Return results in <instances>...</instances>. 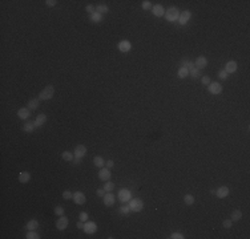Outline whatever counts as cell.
<instances>
[{"label":"cell","instance_id":"1","mask_svg":"<svg viewBox=\"0 0 250 239\" xmlns=\"http://www.w3.org/2000/svg\"><path fill=\"white\" fill-rule=\"evenodd\" d=\"M165 17H166L168 21H176V20H178V17H180V11H178V8H176V7L168 8V11L165 12Z\"/></svg>","mask_w":250,"mask_h":239},{"label":"cell","instance_id":"2","mask_svg":"<svg viewBox=\"0 0 250 239\" xmlns=\"http://www.w3.org/2000/svg\"><path fill=\"white\" fill-rule=\"evenodd\" d=\"M129 209L131 211H135V213H138L144 209V202L141 201L140 198H133L129 201Z\"/></svg>","mask_w":250,"mask_h":239},{"label":"cell","instance_id":"3","mask_svg":"<svg viewBox=\"0 0 250 239\" xmlns=\"http://www.w3.org/2000/svg\"><path fill=\"white\" fill-rule=\"evenodd\" d=\"M53 93H55V88H53L52 85H48V86H45V88L40 92L39 98H40V100H49V98L53 97Z\"/></svg>","mask_w":250,"mask_h":239},{"label":"cell","instance_id":"4","mask_svg":"<svg viewBox=\"0 0 250 239\" xmlns=\"http://www.w3.org/2000/svg\"><path fill=\"white\" fill-rule=\"evenodd\" d=\"M119 199L122 202V203H126V202H129L132 199V193L131 190L128 189H121L119 191Z\"/></svg>","mask_w":250,"mask_h":239},{"label":"cell","instance_id":"5","mask_svg":"<svg viewBox=\"0 0 250 239\" xmlns=\"http://www.w3.org/2000/svg\"><path fill=\"white\" fill-rule=\"evenodd\" d=\"M73 201H75L76 204H84L85 201H87V198H85L84 193L76 191V193H73Z\"/></svg>","mask_w":250,"mask_h":239},{"label":"cell","instance_id":"6","mask_svg":"<svg viewBox=\"0 0 250 239\" xmlns=\"http://www.w3.org/2000/svg\"><path fill=\"white\" fill-rule=\"evenodd\" d=\"M209 92L213 95H219L222 92V85L219 82H210L209 84Z\"/></svg>","mask_w":250,"mask_h":239},{"label":"cell","instance_id":"7","mask_svg":"<svg viewBox=\"0 0 250 239\" xmlns=\"http://www.w3.org/2000/svg\"><path fill=\"white\" fill-rule=\"evenodd\" d=\"M194 65H196V68H198V69L202 70L205 66L208 65V59L203 56H200L196 59V61H194Z\"/></svg>","mask_w":250,"mask_h":239},{"label":"cell","instance_id":"8","mask_svg":"<svg viewBox=\"0 0 250 239\" xmlns=\"http://www.w3.org/2000/svg\"><path fill=\"white\" fill-rule=\"evenodd\" d=\"M87 234H94L97 231V224L94 222H87L84 224V229H83Z\"/></svg>","mask_w":250,"mask_h":239},{"label":"cell","instance_id":"9","mask_svg":"<svg viewBox=\"0 0 250 239\" xmlns=\"http://www.w3.org/2000/svg\"><path fill=\"white\" fill-rule=\"evenodd\" d=\"M75 157H77V158H83L84 157L85 154H87V148H85L84 145H77L75 148Z\"/></svg>","mask_w":250,"mask_h":239},{"label":"cell","instance_id":"10","mask_svg":"<svg viewBox=\"0 0 250 239\" xmlns=\"http://www.w3.org/2000/svg\"><path fill=\"white\" fill-rule=\"evenodd\" d=\"M190 17H192L190 11H184V12L180 13V17H178V23H180L181 25H185V24H186V21L190 19Z\"/></svg>","mask_w":250,"mask_h":239},{"label":"cell","instance_id":"11","mask_svg":"<svg viewBox=\"0 0 250 239\" xmlns=\"http://www.w3.org/2000/svg\"><path fill=\"white\" fill-rule=\"evenodd\" d=\"M110 177H112V174H110L109 169L108 167H105V169H101L100 171H99V178L101 179V181H109Z\"/></svg>","mask_w":250,"mask_h":239},{"label":"cell","instance_id":"12","mask_svg":"<svg viewBox=\"0 0 250 239\" xmlns=\"http://www.w3.org/2000/svg\"><path fill=\"white\" fill-rule=\"evenodd\" d=\"M67 226H68V218H67V217H63V215H61V217L57 219V222H56L57 230H65Z\"/></svg>","mask_w":250,"mask_h":239},{"label":"cell","instance_id":"13","mask_svg":"<svg viewBox=\"0 0 250 239\" xmlns=\"http://www.w3.org/2000/svg\"><path fill=\"white\" fill-rule=\"evenodd\" d=\"M216 195L218 197V198H226L229 195V187H226V186H221L219 189L216 190Z\"/></svg>","mask_w":250,"mask_h":239},{"label":"cell","instance_id":"14","mask_svg":"<svg viewBox=\"0 0 250 239\" xmlns=\"http://www.w3.org/2000/svg\"><path fill=\"white\" fill-rule=\"evenodd\" d=\"M131 48H132V44L129 43L128 40H122V41H120L119 43V49L121 50V52H129L131 50Z\"/></svg>","mask_w":250,"mask_h":239},{"label":"cell","instance_id":"15","mask_svg":"<svg viewBox=\"0 0 250 239\" xmlns=\"http://www.w3.org/2000/svg\"><path fill=\"white\" fill-rule=\"evenodd\" d=\"M225 70H226V73H234L235 70H237V63H235V61H233V60H231V61H228V63H226V65H225Z\"/></svg>","mask_w":250,"mask_h":239},{"label":"cell","instance_id":"16","mask_svg":"<svg viewBox=\"0 0 250 239\" xmlns=\"http://www.w3.org/2000/svg\"><path fill=\"white\" fill-rule=\"evenodd\" d=\"M152 11H153V15L157 16V17H161V16L165 15V11H164V7L157 4V6L152 7Z\"/></svg>","mask_w":250,"mask_h":239},{"label":"cell","instance_id":"17","mask_svg":"<svg viewBox=\"0 0 250 239\" xmlns=\"http://www.w3.org/2000/svg\"><path fill=\"white\" fill-rule=\"evenodd\" d=\"M45 121H47V116L44 113H40L38 117H36V121H35V126L36 128H39V126H43L44 124H45Z\"/></svg>","mask_w":250,"mask_h":239},{"label":"cell","instance_id":"18","mask_svg":"<svg viewBox=\"0 0 250 239\" xmlns=\"http://www.w3.org/2000/svg\"><path fill=\"white\" fill-rule=\"evenodd\" d=\"M17 116H19V118H22V119H27L29 116H31V112H29L28 108H22V109H19V112H17Z\"/></svg>","mask_w":250,"mask_h":239},{"label":"cell","instance_id":"19","mask_svg":"<svg viewBox=\"0 0 250 239\" xmlns=\"http://www.w3.org/2000/svg\"><path fill=\"white\" fill-rule=\"evenodd\" d=\"M104 204H105V206H112V204H115V195L110 194V193L104 195Z\"/></svg>","mask_w":250,"mask_h":239},{"label":"cell","instance_id":"20","mask_svg":"<svg viewBox=\"0 0 250 239\" xmlns=\"http://www.w3.org/2000/svg\"><path fill=\"white\" fill-rule=\"evenodd\" d=\"M29 179H31V174H29L28 171H22V173L19 174V181L22 183L29 182Z\"/></svg>","mask_w":250,"mask_h":239},{"label":"cell","instance_id":"21","mask_svg":"<svg viewBox=\"0 0 250 239\" xmlns=\"http://www.w3.org/2000/svg\"><path fill=\"white\" fill-rule=\"evenodd\" d=\"M35 122H31V121H27V122H24V126H23V129H24V132L27 133H32L35 130Z\"/></svg>","mask_w":250,"mask_h":239},{"label":"cell","instance_id":"22","mask_svg":"<svg viewBox=\"0 0 250 239\" xmlns=\"http://www.w3.org/2000/svg\"><path fill=\"white\" fill-rule=\"evenodd\" d=\"M93 164L96 165L97 167H104V165H105V161H104L103 157H100V155H96V157L93 158Z\"/></svg>","mask_w":250,"mask_h":239},{"label":"cell","instance_id":"23","mask_svg":"<svg viewBox=\"0 0 250 239\" xmlns=\"http://www.w3.org/2000/svg\"><path fill=\"white\" fill-rule=\"evenodd\" d=\"M189 75H190L192 79L196 80V79H198V77L201 76V69H198V68H196V66H194L193 69L189 70Z\"/></svg>","mask_w":250,"mask_h":239},{"label":"cell","instance_id":"24","mask_svg":"<svg viewBox=\"0 0 250 239\" xmlns=\"http://www.w3.org/2000/svg\"><path fill=\"white\" fill-rule=\"evenodd\" d=\"M25 227H27V230H36L39 227V222L36 219H31Z\"/></svg>","mask_w":250,"mask_h":239},{"label":"cell","instance_id":"25","mask_svg":"<svg viewBox=\"0 0 250 239\" xmlns=\"http://www.w3.org/2000/svg\"><path fill=\"white\" fill-rule=\"evenodd\" d=\"M73 155L75 154H72L71 151H63V154H61V158L64 161H68V162H72L73 161Z\"/></svg>","mask_w":250,"mask_h":239},{"label":"cell","instance_id":"26","mask_svg":"<svg viewBox=\"0 0 250 239\" xmlns=\"http://www.w3.org/2000/svg\"><path fill=\"white\" fill-rule=\"evenodd\" d=\"M25 238L27 239H39L40 238V235H39L35 230H28V233H27V235H25Z\"/></svg>","mask_w":250,"mask_h":239},{"label":"cell","instance_id":"27","mask_svg":"<svg viewBox=\"0 0 250 239\" xmlns=\"http://www.w3.org/2000/svg\"><path fill=\"white\" fill-rule=\"evenodd\" d=\"M177 76L180 77V79H185V77L189 76V69H186V68H180V69H178Z\"/></svg>","mask_w":250,"mask_h":239},{"label":"cell","instance_id":"28","mask_svg":"<svg viewBox=\"0 0 250 239\" xmlns=\"http://www.w3.org/2000/svg\"><path fill=\"white\" fill-rule=\"evenodd\" d=\"M39 106V98H32L28 101V109H38Z\"/></svg>","mask_w":250,"mask_h":239},{"label":"cell","instance_id":"29","mask_svg":"<svg viewBox=\"0 0 250 239\" xmlns=\"http://www.w3.org/2000/svg\"><path fill=\"white\" fill-rule=\"evenodd\" d=\"M96 11L100 13V15H103V13L108 12V11H109V8H108V6H105V4H100V6L96 7Z\"/></svg>","mask_w":250,"mask_h":239},{"label":"cell","instance_id":"30","mask_svg":"<svg viewBox=\"0 0 250 239\" xmlns=\"http://www.w3.org/2000/svg\"><path fill=\"white\" fill-rule=\"evenodd\" d=\"M241 218H242V211L240 210H234L233 213H231V220H240Z\"/></svg>","mask_w":250,"mask_h":239},{"label":"cell","instance_id":"31","mask_svg":"<svg viewBox=\"0 0 250 239\" xmlns=\"http://www.w3.org/2000/svg\"><path fill=\"white\" fill-rule=\"evenodd\" d=\"M129 211H131V209H129V204H122V206H120L119 209V213L122 215H128Z\"/></svg>","mask_w":250,"mask_h":239},{"label":"cell","instance_id":"32","mask_svg":"<svg viewBox=\"0 0 250 239\" xmlns=\"http://www.w3.org/2000/svg\"><path fill=\"white\" fill-rule=\"evenodd\" d=\"M184 201H185V203H186V204H189V206H190V204L194 203V197L192 194H186L184 197Z\"/></svg>","mask_w":250,"mask_h":239},{"label":"cell","instance_id":"33","mask_svg":"<svg viewBox=\"0 0 250 239\" xmlns=\"http://www.w3.org/2000/svg\"><path fill=\"white\" fill-rule=\"evenodd\" d=\"M113 189H115V183L109 182V181H106V183L104 185V190H105L106 193H110Z\"/></svg>","mask_w":250,"mask_h":239},{"label":"cell","instance_id":"34","mask_svg":"<svg viewBox=\"0 0 250 239\" xmlns=\"http://www.w3.org/2000/svg\"><path fill=\"white\" fill-rule=\"evenodd\" d=\"M101 16H103V15H100L99 12H94V13H92V15H91V20L93 23H99L101 20Z\"/></svg>","mask_w":250,"mask_h":239},{"label":"cell","instance_id":"35","mask_svg":"<svg viewBox=\"0 0 250 239\" xmlns=\"http://www.w3.org/2000/svg\"><path fill=\"white\" fill-rule=\"evenodd\" d=\"M63 198H64V199H71V198H73L72 191H69V190H65V191L63 193Z\"/></svg>","mask_w":250,"mask_h":239},{"label":"cell","instance_id":"36","mask_svg":"<svg viewBox=\"0 0 250 239\" xmlns=\"http://www.w3.org/2000/svg\"><path fill=\"white\" fill-rule=\"evenodd\" d=\"M55 214L59 215V217L64 215V209H63L61 206H57V207H55Z\"/></svg>","mask_w":250,"mask_h":239},{"label":"cell","instance_id":"37","mask_svg":"<svg viewBox=\"0 0 250 239\" xmlns=\"http://www.w3.org/2000/svg\"><path fill=\"white\" fill-rule=\"evenodd\" d=\"M231 224H233V220L231 219H225L224 220V223H222V226L225 227V229H230Z\"/></svg>","mask_w":250,"mask_h":239},{"label":"cell","instance_id":"38","mask_svg":"<svg viewBox=\"0 0 250 239\" xmlns=\"http://www.w3.org/2000/svg\"><path fill=\"white\" fill-rule=\"evenodd\" d=\"M78 218H80V220H81V222H87V220H88V214H87V213H84V211H81V213L78 214Z\"/></svg>","mask_w":250,"mask_h":239},{"label":"cell","instance_id":"39","mask_svg":"<svg viewBox=\"0 0 250 239\" xmlns=\"http://www.w3.org/2000/svg\"><path fill=\"white\" fill-rule=\"evenodd\" d=\"M218 77L219 79H222V80H225V79H228V73H226V70L225 69H221L218 72Z\"/></svg>","mask_w":250,"mask_h":239},{"label":"cell","instance_id":"40","mask_svg":"<svg viewBox=\"0 0 250 239\" xmlns=\"http://www.w3.org/2000/svg\"><path fill=\"white\" fill-rule=\"evenodd\" d=\"M142 8H144L145 11H147V10H150V8H152V4H150L149 0H145V1H142Z\"/></svg>","mask_w":250,"mask_h":239},{"label":"cell","instance_id":"41","mask_svg":"<svg viewBox=\"0 0 250 239\" xmlns=\"http://www.w3.org/2000/svg\"><path fill=\"white\" fill-rule=\"evenodd\" d=\"M170 238L172 239H184V235H182L181 233H173L172 235H170Z\"/></svg>","mask_w":250,"mask_h":239},{"label":"cell","instance_id":"42","mask_svg":"<svg viewBox=\"0 0 250 239\" xmlns=\"http://www.w3.org/2000/svg\"><path fill=\"white\" fill-rule=\"evenodd\" d=\"M201 82H202L203 85H209L210 84V79L208 77V76H203L202 79H201Z\"/></svg>","mask_w":250,"mask_h":239},{"label":"cell","instance_id":"43","mask_svg":"<svg viewBox=\"0 0 250 239\" xmlns=\"http://www.w3.org/2000/svg\"><path fill=\"white\" fill-rule=\"evenodd\" d=\"M85 10H87V12H89L92 15V13H94V10H96V8H94L93 6H87L85 7Z\"/></svg>","mask_w":250,"mask_h":239},{"label":"cell","instance_id":"44","mask_svg":"<svg viewBox=\"0 0 250 239\" xmlns=\"http://www.w3.org/2000/svg\"><path fill=\"white\" fill-rule=\"evenodd\" d=\"M56 3H57L56 0H47V1H45V4H47L48 7H55L56 6Z\"/></svg>","mask_w":250,"mask_h":239},{"label":"cell","instance_id":"45","mask_svg":"<svg viewBox=\"0 0 250 239\" xmlns=\"http://www.w3.org/2000/svg\"><path fill=\"white\" fill-rule=\"evenodd\" d=\"M105 193H106V191H105V190H104V189H97L96 194L99 195V197H103V198H104V195H105Z\"/></svg>","mask_w":250,"mask_h":239},{"label":"cell","instance_id":"46","mask_svg":"<svg viewBox=\"0 0 250 239\" xmlns=\"http://www.w3.org/2000/svg\"><path fill=\"white\" fill-rule=\"evenodd\" d=\"M113 165H115V162L113 161H105V166L108 167V169H110V167H113Z\"/></svg>","mask_w":250,"mask_h":239},{"label":"cell","instance_id":"47","mask_svg":"<svg viewBox=\"0 0 250 239\" xmlns=\"http://www.w3.org/2000/svg\"><path fill=\"white\" fill-rule=\"evenodd\" d=\"M76 226H77V229H80V230H81V229H84V223H83L81 220H80V222H78V223L76 224Z\"/></svg>","mask_w":250,"mask_h":239},{"label":"cell","instance_id":"48","mask_svg":"<svg viewBox=\"0 0 250 239\" xmlns=\"http://www.w3.org/2000/svg\"><path fill=\"white\" fill-rule=\"evenodd\" d=\"M80 160H81V158H77V157H76L75 160L72 161V162H73V164H75V165H78V164H80Z\"/></svg>","mask_w":250,"mask_h":239}]
</instances>
